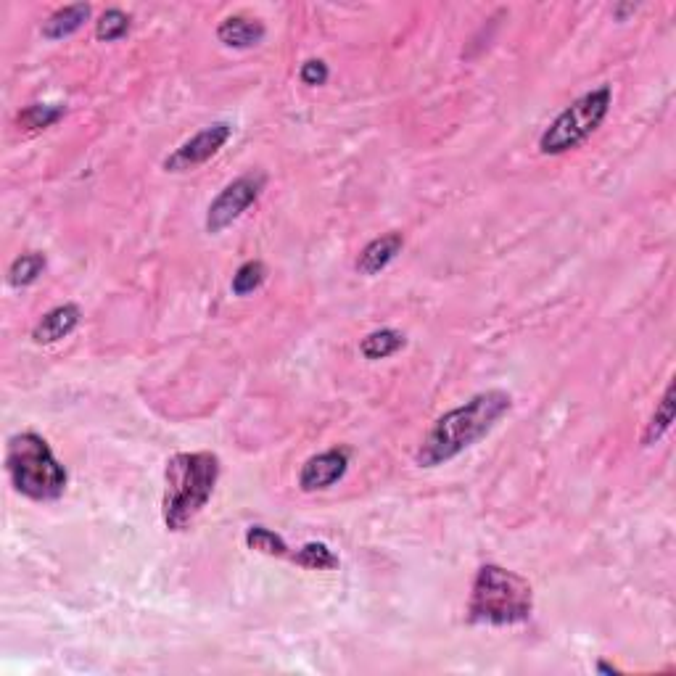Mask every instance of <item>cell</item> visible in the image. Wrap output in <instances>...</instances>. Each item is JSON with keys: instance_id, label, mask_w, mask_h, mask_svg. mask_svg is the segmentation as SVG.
Here are the masks:
<instances>
[{"instance_id": "obj_3", "label": "cell", "mask_w": 676, "mask_h": 676, "mask_svg": "<svg viewBox=\"0 0 676 676\" xmlns=\"http://www.w3.org/2000/svg\"><path fill=\"white\" fill-rule=\"evenodd\" d=\"M534 610V589L521 574L497 563L476 571L468 600V621L481 626H513L529 621Z\"/></svg>"}, {"instance_id": "obj_20", "label": "cell", "mask_w": 676, "mask_h": 676, "mask_svg": "<svg viewBox=\"0 0 676 676\" xmlns=\"http://www.w3.org/2000/svg\"><path fill=\"white\" fill-rule=\"evenodd\" d=\"M130 32V16L122 8H106L96 22V37L101 43H114Z\"/></svg>"}, {"instance_id": "obj_21", "label": "cell", "mask_w": 676, "mask_h": 676, "mask_svg": "<svg viewBox=\"0 0 676 676\" xmlns=\"http://www.w3.org/2000/svg\"><path fill=\"white\" fill-rule=\"evenodd\" d=\"M328 77H331V69H328V64H325L323 59L304 61L302 69H299V80H302L304 85H309V88L325 85V82H328Z\"/></svg>"}, {"instance_id": "obj_23", "label": "cell", "mask_w": 676, "mask_h": 676, "mask_svg": "<svg viewBox=\"0 0 676 676\" xmlns=\"http://www.w3.org/2000/svg\"><path fill=\"white\" fill-rule=\"evenodd\" d=\"M597 671H600V674H621V671H618L616 666H610V663H605V661L597 663Z\"/></svg>"}, {"instance_id": "obj_10", "label": "cell", "mask_w": 676, "mask_h": 676, "mask_svg": "<svg viewBox=\"0 0 676 676\" xmlns=\"http://www.w3.org/2000/svg\"><path fill=\"white\" fill-rule=\"evenodd\" d=\"M402 249H405V236L397 233V230H391L386 236L373 238L360 251V257H357V272H362V275H378V272L386 270L402 254Z\"/></svg>"}, {"instance_id": "obj_22", "label": "cell", "mask_w": 676, "mask_h": 676, "mask_svg": "<svg viewBox=\"0 0 676 676\" xmlns=\"http://www.w3.org/2000/svg\"><path fill=\"white\" fill-rule=\"evenodd\" d=\"M637 8H640V6H634V3H618V6L613 8V16H616L618 22H624L626 16L634 14V11H637Z\"/></svg>"}, {"instance_id": "obj_6", "label": "cell", "mask_w": 676, "mask_h": 676, "mask_svg": "<svg viewBox=\"0 0 676 676\" xmlns=\"http://www.w3.org/2000/svg\"><path fill=\"white\" fill-rule=\"evenodd\" d=\"M267 177L262 172H246V175L236 177L233 183H228L217 193V199L206 209V233L220 236L222 230H228L233 222H238L243 214L249 212V206H254L265 191Z\"/></svg>"}, {"instance_id": "obj_4", "label": "cell", "mask_w": 676, "mask_h": 676, "mask_svg": "<svg viewBox=\"0 0 676 676\" xmlns=\"http://www.w3.org/2000/svg\"><path fill=\"white\" fill-rule=\"evenodd\" d=\"M6 473L16 492L35 502L59 500L67 489V468L51 444L35 431L14 434L6 444Z\"/></svg>"}, {"instance_id": "obj_11", "label": "cell", "mask_w": 676, "mask_h": 676, "mask_svg": "<svg viewBox=\"0 0 676 676\" xmlns=\"http://www.w3.org/2000/svg\"><path fill=\"white\" fill-rule=\"evenodd\" d=\"M267 27L259 19H249V16H228L222 19L220 27H217V40L228 48H254L265 40Z\"/></svg>"}, {"instance_id": "obj_18", "label": "cell", "mask_w": 676, "mask_h": 676, "mask_svg": "<svg viewBox=\"0 0 676 676\" xmlns=\"http://www.w3.org/2000/svg\"><path fill=\"white\" fill-rule=\"evenodd\" d=\"M296 566L309 568V571H331V568H338V555L323 542H307L304 547L291 555Z\"/></svg>"}, {"instance_id": "obj_14", "label": "cell", "mask_w": 676, "mask_h": 676, "mask_svg": "<svg viewBox=\"0 0 676 676\" xmlns=\"http://www.w3.org/2000/svg\"><path fill=\"white\" fill-rule=\"evenodd\" d=\"M45 267H48L45 254H40V251H24V254H19V257L11 262V267H8V286L11 288L32 286V283L43 275Z\"/></svg>"}, {"instance_id": "obj_2", "label": "cell", "mask_w": 676, "mask_h": 676, "mask_svg": "<svg viewBox=\"0 0 676 676\" xmlns=\"http://www.w3.org/2000/svg\"><path fill=\"white\" fill-rule=\"evenodd\" d=\"M220 471V457L214 452H177L169 457L162 500V518L169 531L191 529L212 500Z\"/></svg>"}, {"instance_id": "obj_8", "label": "cell", "mask_w": 676, "mask_h": 676, "mask_svg": "<svg viewBox=\"0 0 676 676\" xmlns=\"http://www.w3.org/2000/svg\"><path fill=\"white\" fill-rule=\"evenodd\" d=\"M349 471V452L341 447L325 449L320 455L309 457L299 473V486L302 492H323L338 484Z\"/></svg>"}, {"instance_id": "obj_13", "label": "cell", "mask_w": 676, "mask_h": 676, "mask_svg": "<svg viewBox=\"0 0 676 676\" xmlns=\"http://www.w3.org/2000/svg\"><path fill=\"white\" fill-rule=\"evenodd\" d=\"M407 346V336L402 331H394V328H381V331H373L360 341V352L365 360H386V357H394L397 352H402Z\"/></svg>"}, {"instance_id": "obj_12", "label": "cell", "mask_w": 676, "mask_h": 676, "mask_svg": "<svg viewBox=\"0 0 676 676\" xmlns=\"http://www.w3.org/2000/svg\"><path fill=\"white\" fill-rule=\"evenodd\" d=\"M90 11H93L90 3H72V6L59 8V11H53V14L45 19L40 32H43L45 40H64V37L74 35L82 24L88 22Z\"/></svg>"}, {"instance_id": "obj_19", "label": "cell", "mask_w": 676, "mask_h": 676, "mask_svg": "<svg viewBox=\"0 0 676 676\" xmlns=\"http://www.w3.org/2000/svg\"><path fill=\"white\" fill-rule=\"evenodd\" d=\"M265 280H267L265 262H259V259H249V262H243V265L236 270V275H233V280H230V288H233V294L236 296H249L265 286Z\"/></svg>"}, {"instance_id": "obj_17", "label": "cell", "mask_w": 676, "mask_h": 676, "mask_svg": "<svg viewBox=\"0 0 676 676\" xmlns=\"http://www.w3.org/2000/svg\"><path fill=\"white\" fill-rule=\"evenodd\" d=\"M67 114V109L61 103H32L16 117L19 127L27 133H37V130H48Z\"/></svg>"}, {"instance_id": "obj_9", "label": "cell", "mask_w": 676, "mask_h": 676, "mask_svg": "<svg viewBox=\"0 0 676 676\" xmlns=\"http://www.w3.org/2000/svg\"><path fill=\"white\" fill-rule=\"evenodd\" d=\"M80 320L82 309L77 307V304L72 302L59 304V307H53L51 312H45V315L37 320V325L32 328V341H35L37 346L59 344L61 338H67L69 333L80 325Z\"/></svg>"}, {"instance_id": "obj_16", "label": "cell", "mask_w": 676, "mask_h": 676, "mask_svg": "<svg viewBox=\"0 0 676 676\" xmlns=\"http://www.w3.org/2000/svg\"><path fill=\"white\" fill-rule=\"evenodd\" d=\"M246 547L254 552H262V555H270V558H288L291 555V547L278 531L267 529V526H249L246 529V537H243Z\"/></svg>"}, {"instance_id": "obj_5", "label": "cell", "mask_w": 676, "mask_h": 676, "mask_svg": "<svg viewBox=\"0 0 676 676\" xmlns=\"http://www.w3.org/2000/svg\"><path fill=\"white\" fill-rule=\"evenodd\" d=\"M610 106H613L610 85H600V88L579 96L574 103H568L566 109L552 119L550 127L539 135V151L544 156H560L584 146L603 127Z\"/></svg>"}, {"instance_id": "obj_15", "label": "cell", "mask_w": 676, "mask_h": 676, "mask_svg": "<svg viewBox=\"0 0 676 676\" xmlns=\"http://www.w3.org/2000/svg\"><path fill=\"white\" fill-rule=\"evenodd\" d=\"M671 423H674V383L666 386L661 402H658V407H655L653 418H650V423L645 426V434H642V447H653V444H658V441L666 436V431L671 428Z\"/></svg>"}, {"instance_id": "obj_7", "label": "cell", "mask_w": 676, "mask_h": 676, "mask_svg": "<svg viewBox=\"0 0 676 676\" xmlns=\"http://www.w3.org/2000/svg\"><path fill=\"white\" fill-rule=\"evenodd\" d=\"M233 135V125L230 122H214V125L204 127L199 133L188 138L180 148H175L172 154L164 159V169L167 172H193L201 164H206L212 156L220 154V148L225 146Z\"/></svg>"}, {"instance_id": "obj_1", "label": "cell", "mask_w": 676, "mask_h": 676, "mask_svg": "<svg viewBox=\"0 0 676 676\" xmlns=\"http://www.w3.org/2000/svg\"><path fill=\"white\" fill-rule=\"evenodd\" d=\"M510 407H513V397L502 389L481 391L460 407H452L441 418H436L420 444L415 463L420 468H439L455 460L465 449L492 434V428L505 418Z\"/></svg>"}]
</instances>
